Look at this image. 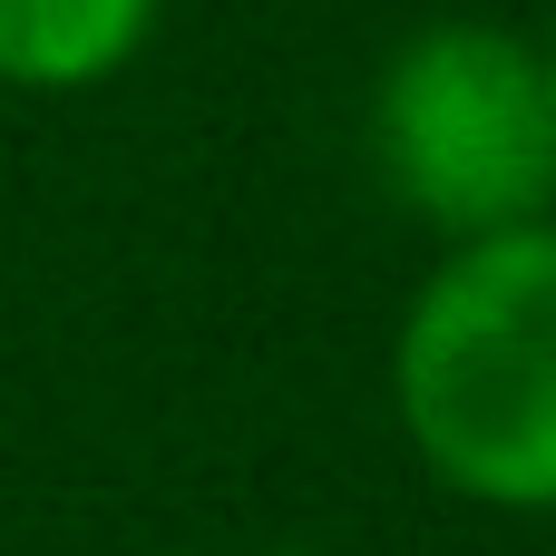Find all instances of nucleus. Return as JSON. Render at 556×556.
<instances>
[{
    "label": "nucleus",
    "instance_id": "f257e3e1",
    "mask_svg": "<svg viewBox=\"0 0 556 556\" xmlns=\"http://www.w3.org/2000/svg\"><path fill=\"white\" fill-rule=\"evenodd\" d=\"M391 401L440 489L556 518V215L469 235L410 293Z\"/></svg>",
    "mask_w": 556,
    "mask_h": 556
},
{
    "label": "nucleus",
    "instance_id": "f03ea898",
    "mask_svg": "<svg viewBox=\"0 0 556 556\" xmlns=\"http://www.w3.org/2000/svg\"><path fill=\"white\" fill-rule=\"evenodd\" d=\"M381 186L440 235H508L556 205V78L498 20H440L371 88Z\"/></svg>",
    "mask_w": 556,
    "mask_h": 556
},
{
    "label": "nucleus",
    "instance_id": "7ed1b4c3",
    "mask_svg": "<svg viewBox=\"0 0 556 556\" xmlns=\"http://www.w3.org/2000/svg\"><path fill=\"white\" fill-rule=\"evenodd\" d=\"M166 0H0V78L10 88H98L147 49Z\"/></svg>",
    "mask_w": 556,
    "mask_h": 556
},
{
    "label": "nucleus",
    "instance_id": "20e7f679",
    "mask_svg": "<svg viewBox=\"0 0 556 556\" xmlns=\"http://www.w3.org/2000/svg\"><path fill=\"white\" fill-rule=\"evenodd\" d=\"M547 78H556V39H547Z\"/></svg>",
    "mask_w": 556,
    "mask_h": 556
},
{
    "label": "nucleus",
    "instance_id": "39448f33",
    "mask_svg": "<svg viewBox=\"0 0 556 556\" xmlns=\"http://www.w3.org/2000/svg\"><path fill=\"white\" fill-rule=\"evenodd\" d=\"M283 556H313V547H283Z\"/></svg>",
    "mask_w": 556,
    "mask_h": 556
}]
</instances>
